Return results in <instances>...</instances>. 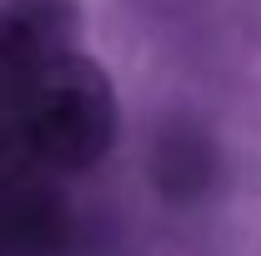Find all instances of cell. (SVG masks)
<instances>
[{"mask_svg":"<svg viewBox=\"0 0 261 256\" xmlns=\"http://www.w3.org/2000/svg\"><path fill=\"white\" fill-rule=\"evenodd\" d=\"M116 86L91 56L61 50L40 65L20 96L15 151L40 176L96 171L116 146Z\"/></svg>","mask_w":261,"mask_h":256,"instance_id":"1","label":"cell"},{"mask_svg":"<svg viewBox=\"0 0 261 256\" xmlns=\"http://www.w3.org/2000/svg\"><path fill=\"white\" fill-rule=\"evenodd\" d=\"M70 236L75 221L50 176L25 161L0 166V256H65Z\"/></svg>","mask_w":261,"mask_h":256,"instance_id":"3","label":"cell"},{"mask_svg":"<svg viewBox=\"0 0 261 256\" xmlns=\"http://www.w3.org/2000/svg\"><path fill=\"white\" fill-rule=\"evenodd\" d=\"M156 186L176 201H191V196L211 191V176H216V151L211 141L196 126H166L161 141H156Z\"/></svg>","mask_w":261,"mask_h":256,"instance_id":"4","label":"cell"},{"mask_svg":"<svg viewBox=\"0 0 261 256\" xmlns=\"http://www.w3.org/2000/svg\"><path fill=\"white\" fill-rule=\"evenodd\" d=\"M75 0H0V166L20 161L15 116L31 75L50 56L70 50Z\"/></svg>","mask_w":261,"mask_h":256,"instance_id":"2","label":"cell"}]
</instances>
